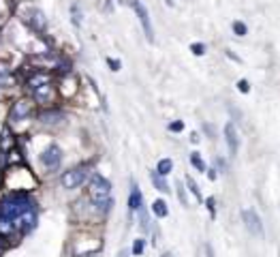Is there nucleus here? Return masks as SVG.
<instances>
[{"label": "nucleus", "mask_w": 280, "mask_h": 257, "mask_svg": "<svg viewBox=\"0 0 280 257\" xmlns=\"http://www.w3.org/2000/svg\"><path fill=\"white\" fill-rule=\"evenodd\" d=\"M109 195H112V184H109V180H105L101 174H94L90 180V200L101 210H107L112 206Z\"/></svg>", "instance_id": "obj_1"}, {"label": "nucleus", "mask_w": 280, "mask_h": 257, "mask_svg": "<svg viewBox=\"0 0 280 257\" xmlns=\"http://www.w3.org/2000/svg\"><path fill=\"white\" fill-rule=\"evenodd\" d=\"M128 4L133 7V11H135L137 17H139V22H141L143 32H145V39H148L150 43H152V41H154V30H152V22H150V13H148V9L143 7L141 0H128Z\"/></svg>", "instance_id": "obj_2"}, {"label": "nucleus", "mask_w": 280, "mask_h": 257, "mask_svg": "<svg viewBox=\"0 0 280 257\" xmlns=\"http://www.w3.org/2000/svg\"><path fill=\"white\" fill-rule=\"evenodd\" d=\"M86 178H88V169L86 167H75V169H69V172L62 174L60 182L64 189H77L79 184L86 182Z\"/></svg>", "instance_id": "obj_3"}, {"label": "nucleus", "mask_w": 280, "mask_h": 257, "mask_svg": "<svg viewBox=\"0 0 280 257\" xmlns=\"http://www.w3.org/2000/svg\"><path fill=\"white\" fill-rule=\"evenodd\" d=\"M242 221H244V227H246L253 236H263V223H261L259 214H257L253 208L242 210Z\"/></svg>", "instance_id": "obj_4"}, {"label": "nucleus", "mask_w": 280, "mask_h": 257, "mask_svg": "<svg viewBox=\"0 0 280 257\" xmlns=\"http://www.w3.org/2000/svg\"><path fill=\"white\" fill-rule=\"evenodd\" d=\"M60 161H62V153H60L58 146H49V148L41 154V163H43L49 172H54V169L60 167Z\"/></svg>", "instance_id": "obj_5"}, {"label": "nucleus", "mask_w": 280, "mask_h": 257, "mask_svg": "<svg viewBox=\"0 0 280 257\" xmlns=\"http://www.w3.org/2000/svg\"><path fill=\"white\" fill-rule=\"evenodd\" d=\"M34 109V103L28 101V99H22V101H17L13 107H11V114H9V120H24L26 116H30Z\"/></svg>", "instance_id": "obj_6"}, {"label": "nucleus", "mask_w": 280, "mask_h": 257, "mask_svg": "<svg viewBox=\"0 0 280 257\" xmlns=\"http://www.w3.org/2000/svg\"><path fill=\"white\" fill-rule=\"evenodd\" d=\"M34 99H37V103H43V105H49L54 103V97H56V88L51 81H45L43 86H39V88H34Z\"/></svg>", "instance_id": "obj_7"}, {"label": "nucleus", "mask_w": 280, "mask_h": 257, "mask_svg": "<svg viewBox=\"0 0 280 257\" xmlns=\"http://www.w3.org/2000/svg\"><path fill=\"white\" fill-rule=\"evenodd\" d=\"M24 22L30 24V28L34 32H43L45 30V15H43V11L37 9V7H30V15H26Z\"/></svg>", "instance_id": "obj_8"}, {"label": "nucleus", "mask_w": 280, "mask_h": 257, "mask_svg": "<svg viewBox=\"0 0 280 257\" xmlns=\"http://www.w3.org/2000/svg\"><path fill=\"white\" fill-rule=\"evenodd\" d=\"M225 139H227V148H229V153L237 154V148H240V137H237V128L233 127V122H227V125H225Z\"/></svg>", "instance_id": "obj_9"}, {"label": "nucleus", "mask_w": 280, "mask_h": 257, "mask_svg": "<svg viewBox=\"0 0 280 257\" xmlns=\"http://www.w3.org/2000/svg\"><path fill=\"white\" fill-rule=\"evenodd\" d=\"M143 206V197H141V191L137 189V184L131 186V195H128V208H131V212H137L139 208Z\"/></svg>", "instance_id": "obj_10"}, {"label": "nucleus", "mask_w": 280, "mask_h": 257, "mask_svg": "<svg viewBox=\"0 0 280 257\" xmlns=\"http://www.w3.org/2000/svg\"><path fill=\"white\" fill-rule=\"evenodd\" d=\"M45 81H51L49 75H45V73H37V75H32L30 79H28V86L34 90V88H39V86H43Z\"/></svg>", "instance_id": "obj_11"}, {"label": "nucleus", "mask_w": 280, "mask_h": 257, "mask_svg": "<svg viewBox=\"0 0 280 257\" xmlns=\"http://www.w3.org/2000/svg\"><path fill=\"white\" fill-rule=\"evenodd\" d=\"M152 212H154L159 219H165L167 214H169V208H167V204L163 202V200H156V202L152 204Z\"/></svg>", "instance_id": "obj_12"}, {"label": "nucleus", "mask_w": 280, "mask_h": 257, "mask_svg": "<svg viewBox=\"0 0 280 257\" xmlns=\"http://www.w3.org/2000/svg\"><path fill=\"white\" fill-rule=\"evenodd\" d=\"M0 84H2V86H13L15 84L13 73H11L7 67H0Z\"/></svg>", "instance_id": "obj_13"}, {"label": "nucleus", "mask_w": 280, "mask_h": 257, "mask_svg": "<svg viewBox=\"0 0 280 257\" xmlns=\"http://www.w3.org/2000/svg\"><path fill=\"white\" fill-rule=\"evenodd\" d=\"M171 169H173V161H171V159H161L159 165H156V174H161V176H167Z\"/></svg>", "instance_id": "obj_14"}, {"label": "nucleus", "mask_w": 280, "mask_h": 257, "mask_svg": "<svg viewBox=\"0 0 280 257\" xmlns=\"http://www.w3.org/2000/svg\"><path fill=\"white\" fill-rule=\"evenodd\" d=\"M152 182H154V186L159 191H163V193H169V186H167V182H165V176H161V174H156V172H152Z\"/></svg>", "instance_id": "obj_15"}, {"label": "nucleus", "mask_w": 280, "mask_h": 257, "mask_svg": "<svg viewBox=\"0 0 280 257\" xmlns=\"http://www.w3.org/2000/svg\"><path fill=\"white\" fill-rule=\"evenodd\" d=\"M190 163H192V167H195V169H199V172H206V161H203L201 159V156H199V153H192L190 154Z\"/></svg>", "instance_id": "obj_16"}, {"label": "nucleus", "mask_w": 280, "mask_h": 257, "mask_svg": "<svg viewBox=\"0 0 280 257\" xmlns=\"http://www.w3.org/2000/svg\"><path fill=\"white\" fill-rule=\"evenodd\" d=\"M186 184H188V189H190V193L197 197V200H201V191H199V186H197V182L192 180L190 176H186Z\"/></svg>", "instance_id": "obj_17"}, {"label": "nucleus", "mask_w": 280, "mask_h": 257, "mask_svg": "<svg viewBox=\"0 0 280 257\" xmlns=\"http://www.w3.org/2000/svg\"><path fill=\"white\" fill-rule=\"evenodd\" d=\"M233 32H235L237 37H244V34L248 32V28H246L244 22H233Z\"/></svg>", "instance_id": "obj_18"}, {"label": "nucleus", "mask_w": 280, "mask_h": 257, "mask_svg": "<svg viewBox=\"0 0 280 257\" xmlns=\"http://www.w3.org/2000/svg\"><path fill=\"white\" fill-rule=\"evenodd\" d=\"M190 51L195 56H203V54H206V45H203V43H192L190 45Z\"/></svg>", "instance_id": "obj_19"}, {"label": "nucleus", "mask_w": 280, "mask_h": 257, "mask_svg": "<svg viewBox=\"0 0 280 257\" xmlns=\"http://www.w3.org/2000/svg\"><path fill=\"white\" fill-rule=\"evenodd\" d=\"M41 120L51 125V122H56V120H62V116L60 114H45V116H41Z\"/></svg>", "instance_id": "obj_20"}, {"label": "nucleus", "mask_w": 280, "mask_h": 257, "mask_svg": "<svg viewBox=\"0 0 280 257\" xmlns=\"http://www.w3.org/2000/svg\"><path fill=\"white\" fill-rule=\"evenodd\" d=\"M184 128V122L182 120H176V122H171V125H169V131L171 133H180Z\"/></svg>", "instance_id": "obj_21"}, {"label": "nucleus", "mask_w": 280, "mask_h": 257, "mask_svg": "<svg viewBox=\"0 0 280 257\" xmlns=\"http://www.w3.org/2000/svg\"><path fill=\"white\" fill-rule=\"evenodd\" d=\"M237 90H240L242 95H246V92H250V86H248V81H246V79H240V81H237Z\"/></svg>", "instance_id": "obj_22"}, {"label": "nucleus", "mask_w": 280, "mask_h": 257, "mask_svg": "<svg viewBox=\"0 0 280 257\" xmlns=\"http://www.w3.org/2000/svg\"><path fill=\"white\" fill-rule=\"evenodd\" d=\"M143 253V240H135L133 244V255H141Z\"/></svg>", "instance_id": "obj_23"}, {"label": "nucleus", "mask_w": 280, "mask_h": 257, "mask_svg": "<svg viewBox=\"0 0 280 257\" xmlns=\"http://www.w3.org/2000/svg\"><path fill=\"white\" fill-rule=\"evenodd\" d=\"M208 208H210V214L216 217V208H214V197H208Z\"/></svg>", "instance_id": "obj_24"}, {"label": "nucleus", "mask_w": 280, "mask_h": 257, "mask_svg": "<svg viewBox=\"0 0 280 257\" xmlns=\"http://www.w3.org/2000/svg\"><path fill=\"white\" fill-rule=\"evenodd\" d=\"M107 62H109V67H112V71H120V62H118V60H114V58H107Z\"/></svg>", "instance_id": "obj_25"}, {"label": "nucleus", "mask_w": 280, "mask_h": 257, "mask_svg": "<svg viewBox=\"0 0 280 257\" xmlns=\"http://www.w3.org/2000/svg\"><path fill=\"white\" fill-rule=\"evenodd\" d=\"M206 172H208V178L210 180H216V172H214V169H206Z\"/></svg>", "instance_id": "obj_26"}, {"label": "nucleus", "mask_w": 280, "mask_h": 257, "mask_svg": "<svg viewBox=\"0 0 280 257\" xmlns=\"http://www.w3.org/2000/svg\"><path fill=\"white\" fill-rule=\"evenodd\" d=\"M206 251H208V257H214V255H212V247H210V244L206 247Z\"/></svg>", "instance_id": "obj_27"}]
</instances>
